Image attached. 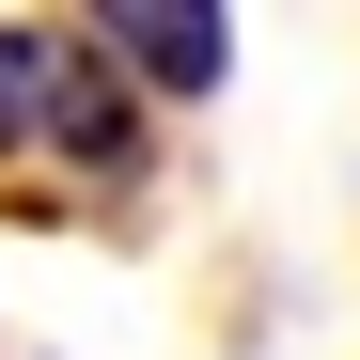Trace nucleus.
<instances>
[{
    "mask_svg": "<svg viewBox=\"0 0 360 360\" xmlns=\"http://www.w3.org/2000/svg\"><path fill=\"white\" fill-rule=\"evenodd\" d=\"M0 94H16V126H47L79 172H126V157H141L126 63L94 47V16H16V32H0Z\"/></svg>",
    "mask_w": 360,
    "mask_h": 360,
    "instance_id": "1",
    "label": "nucleus"
},
{
    "mask_svg": "<svg viewBox=\"0 0 360 360\" xmlns=\"http://www.w3.org/2000/svg\"><path fill=\"white\" fill-rule=\"evenodd\" d=\"M94 47H110L141 94H219L235 16H219V0H94Z\"/></svg>",
    "mask_w": 360,
    "mask_h": 360,
    "instance_id": "2",
    "label": "nucleus"
},
{
    "mask_svg": "<svg viewBox=\"0 0 360 360\" xmlns=\"http://www.w3.org/2000/svg\"><path fill=\"white\" fill-rule=\"evenodd\" d=\"M0 157H16V94H0Z\"/></svg>",
    "mask_w": 360,
    "mask_h": 360,
    "instance_id": "3",
    "label": "nucleus"
}]
</instances>
